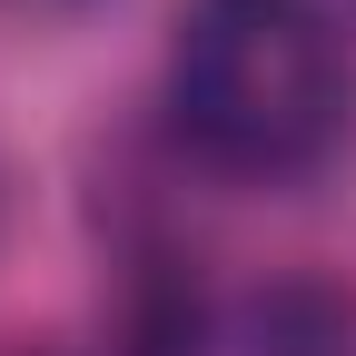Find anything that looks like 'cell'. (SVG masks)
Returning <instances> with one entry per match:
<instances>
[{
    "label": "cell",
    "mask_w": 356,
    "mask_h": 356,
    "mask_svg": "<svg viewBox=\"0 0 356 356\" xmlns=\"http://www.w3.org/2000/svg\"><path fill=\"white\" fill-rule=\"evenodd\" d=\"M168 109L208 168L307 178L356 129V30L337 0H188Z\"/></svg>",
    "instance_id": "1"
}]
</instances>
